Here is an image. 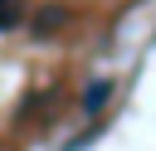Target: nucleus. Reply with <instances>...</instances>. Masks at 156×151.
<instances>
[{"instance_id": "1", "label": "nucleus", "mask_w": 156, "mask_h": 151, "mask_svg": "<svg viewBox=\"0 0 156 151\" xmlns=\"http://www.w3.org/2000/svg\"><path fill=\"white\" fill-rule=\"evenodd\" d=\"M24 19V0H0V29H15Z\"/></svg>"}, {"instance_id": "2", "label": "nucleus", "mask_w": 156, "mask_h": 151, "mask_svg": "<svg viewBox=\"0 0 156 151\" xmlns=\"http://www.w3.org/2000/svg\"><path fill=\"white\" fill-rule=\"evenodd\" d=\"M107 102V83H93V93H88V107H102Z\"/></svg>"}]
</instances>
